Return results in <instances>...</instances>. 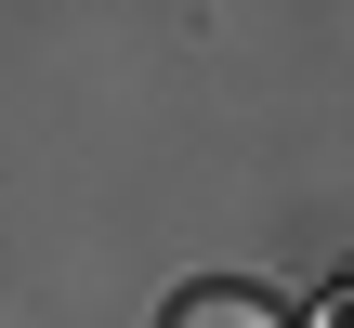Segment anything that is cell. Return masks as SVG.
I'll return each mask as SVG.
<instances>
[{"label": "cell", "instance_id": "6da1fadb", "mask_svg": "<svg viewBox=\"0 0 354 328\" xmlns=\"http://www.w3.org/2000/svg\"><path fill=\"white\" fill-rule=\"evenodd\" d=\"M171 328H289V316H276V302H250V289H184Z\"/></svg>", "mask_w": 354, "mask_h": 328}]
</instances>
